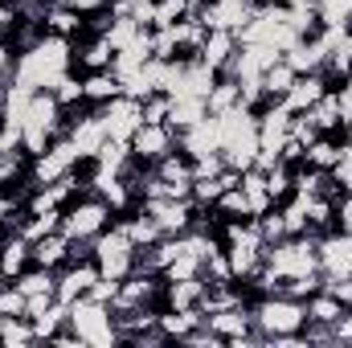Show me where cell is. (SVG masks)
<instances>
[{
	"label": "cell",
	"instance_id": "obj_1",
	"mask_svg": "<svg viewBox=\"0 0 352 348\" xmlns=\"http://www.w3.org/2000/svg\"><path fill=\"white\" fill-rule=\"evenodd\" d=\"M74 70V37H58V33H41L29 50L16 54L12 62V78L16 87L29 90H54L62 74Z\"/></svg>",
	"mask_w": 352,
	"mask_h": 348
},
{
	"label": "cell",
	"instance_id": "obj_2",
	"mask_svg": "<svg viewBox=\"0 0 352 348\" xmlns=\"http://www.w3.org/2000/svg\"><path fill=\"white\" fill-rule=\"evenodd\" d=\"M254 312V332L263 345H278V340H295L307 328V303L287 295V291H270V295H254L250 299Z\"/></svg>",
	"mask_w": 352,
	"mask_h": 348
},
{
	"label": "cell",
	"instance_id": "obj_3",
	"mask_svg": "<svg viewBox=\"0 0 352 348\" xmlns=\"http://www.w3.org/2000/svg\"><path fill=\"white\" fill-rule=\"evenodd\" d=\"M217 152L230 168L246 173L258 160V111L234 107L217 115Z\"/></svg>",
	"mask_w": 352,
	"mask_h": 348
},
{
	"label": "cell",
	"instance_id": "obj_4",
	"mask_svg": "<svg viewBox=\"0 0 352 348\" xmlns=\"http://www.w3.org/2000/svg\"><path fill=\"white\" fill-rule=\"evenodd\" d=\"M66 123H70V111L54 98V90H37L21 119V148L29 156H41L58 135H66Z\"/></svg>",
	"mask_w": 352,
	"mask_h": 348
},
{
	"label": "cell",
	"instance_id": "obj_5",
	"mask_svg": "<svg viewBox=\"0 0 352 348\" xmlns=\"http://www.w3.org/2000/svg\"><path fill=\"white\" fill-rule=\"evenodd\" d=\"M70 332L90 348H115L123 345L119 336V324H115V307L94 299V295H82L70 303Z\"/></svg>",
	"mask_w": 352,
	"mask_h": 348
},
{
	"label": "cell",
	"instance_id": "obj_6",
	"mask_svg": "<svg viewBox=\"0 0 352 348\" xmlns=\"http://www.w3.org/2000/svg\"><path fill=\"white\" fill-rule=\"evenodd\" d=\"M90 259H94V266H98L102 279L123 283V279L140 266V246L127 238V230H123L119 221H111V226L90 242Z\"/></svg>",
	"mask_w": 352,
	"mask_h": 348
},
{
	"label": "cell",
	"instance_id": "obj_7",
	"mask_svg": "<svg viewBox=\"0 0 352 348\" xmlns=\"http://www.w3.org/2000/svg\"><path fill=\"white\" fill-rule=\"evenodd\" d=\"M115 221L111 205L98 197V193H78L66 209H62V234L70 242H94L107 226Z\"/></svg>",
	"mask_w": 352,
	"mask_h": 348
},
{
	"label": "cell",
	"instance_id": "obj_8",
	"mask_svg": "<svg viewBox=\"0 0 352 348\" xmlns=\"http://www.w3.org/2000/svg\"><path fill=\"white\" fill-rule=\"evenodd\" d=\"M205 328L213 336H221L226 348H242V345H263L258 332H254V312L250 303H238V307H221V312H205Z\"/></svg>",
	"mask_w": 352,
	"mask_h": 348
},
{
	"label": "cell",
	"instance_id": "obj_9",
	"mask_svg": "<svg viewBox=\"0 0 352 348\" xmlns=\"http://www.w3.org/2000/svg\"><path fill=\"white\" fill-rule=\"evenodd\" d=\"M66 140L74 144V152H78L82 164H90V160L102 152V144H107L111 135H107V127H102V119H98V107H78V111H70Z\"/></svg>",
	"mask_w": 352,
	"mask_h": 348
},
{
	"label": "cell",
	"instance_id": "obj_10",
	"mask_svg": "<svg viewBox=\"0 0 352 348\" xmlns=\"http://www.w3.org/2000/svg\"><path fill=\"white\" fill-rule=\"evenodd\" d=\"M74 168H82V160H78L74 144H70L66 135H58L41 156H33V160H29V184H54V180L70 176Z\"/></svg>",
	"mask_w": 352,
	"mask_h": 348
},
{
	"label": "cell",
	"instance_id": "obj_11",
	"mask_svg": "<svg viewBox=\"0 0 352 348\" xmlns=\"http://www.w3.org/2000/svg\"><path fill=\"white\" fill-rule=\"evenodd\" d=\"M127 148H131V160H135V164L152 168V164H160L168 152H176V131L168 123H140V131L127 140Z\"/></svg>",
	"mask_w": 352,
	"mask_h": 348
},
{
	"label": "cell",
	"instance_id": "obj_12",
	"mask_svg": "<svg viewBox=\"0 0 352 348\" xmlns=\"http://www.w3.org/2000/svg\"><path fill=\"white\" fill-rule=\"evenodd\" d=\"M98 119H102V127H107L111 140H123L127 144L140 131V123H144V102L131 98V94H115L111 102L98 107Z\"/></svg>",
	"mask_w": 352,
	"mask_h": 348
},
{
	"label": "cell",
	"instance_id": "obj_13",
	"mask_svg": "<svg viewBox=\"0 0 352 348\" xmlns=\"http://www.w3.org/2000/svg\"><path fill=\"white\" fill-rule=\"evenodd\" d=\"M258 0H197V21L205 29H242L254 17Z\"/></svg>",
	"mask_w": 352,
	"mask_h": 348
},
{
	"label": "cell",
	"instance_id": "obj_14",
	"mask_svg": "<svg viewBox=\"0 0 352 348\" xmlns=\"http://www.w3.org/2000/svg\"><path fill=\"white\" fill-rule=\"evenodd\" d=\"M320 274L324 279H349L352 274V230H328L316 238Z\"/></svg>",
	"mask_w": 352,
	"mask_h": 348
},
{
	"label": "cell",
	"instance_id": "obj_15",
	"mask_svg": "<svg viewBox=\"0 0 352 348\" xmlns=\"http://www.w3.org/2000/svg\"><path fill=\"white\" fill-rule=\"evenodd\" d=\"M102 274H98V266L94 259H70L62 270H58V283H54V295L62 299V303H74V299H82L90 295V287L98 283Z\"/></svg>",
	"mask_w": 352,
	"mask_h": 348
},
{
	"label": "cell",
	"instance_id": "obj_16",
	"mask_svg": "<svg viewBox=\"0 0 352 348\" xmlns=\"http://www.w3.org/2000/svg\"><path fill=\"white\" fill-rule=\"evenodd\" d=\"M176 148H180L192 164L205 160V156H221V152H217V115H205L201 123L176 131Z\"/></svg>",
	"mask_w": 352,
	"mask_h": 348
},
{
	"label": "cell",
	"instance_id": "obj_17",
	"mask_svg": "<svg viewBox=\"0 0 352 348\" xmlns=\"http://www.w3.org/2000/svg\"><path fill=\"white\" fill-rule=\"evenodd\" d=\"M283 62H287L295 74H316V70H324V62H328L324 29H320V33H311V37H299V41L283 54Z\"/></svg>",
	"mask_w": 352,
	"mask_h": 348
},
{
	"label": "cell",
	"instance_id": "obj_18",
	"mask_svg": "<svg viewBox=\"0 0 352 348\" xmlns=\"http://www.w3.org/2000/svg\"><path fill=\"white\" fill-rule=\"evenodd\" d=\"M328 90H332V78H328L324 70H316V74H299V78H295V87L287 90L278 102H283L291 115H303V111H307L311 102H320Z\"/></svg>",
	"mask_w": 352,
	"mask_h": 348
},
{
	"label": "cell",
	"instance_id": "obj_19",
	"mask_svg": "<svg viewBox=\"0 0 352 348\" xmlns=\"http://www.w3.org/2000/svg\"><path fill=\"white\" fill-rule=\"evenodd\" d=\"M234 54H238V33H234V29H205V41H201V50H197V58H201L209 70L226 74V66L234 62Z\"/></svg>",
	"mask_w": 352,
	"mask_h": 348
},
{
	"label": "cell",
	"instance_id": "obj_20",
	"mask_svg": "<svg viewBox=\"0 0 352 348\" xmlns=\"http://www.w3.org/2000/svg\"><path fill=\"white\" fill-rule=\"evenodd\" d=\"M33 266V242L29 238H21L16 230L12 234H4L0 238V279H16L21 270H29Z\"/></svg>",
	"mask_w": 352,
	"mask_h": 348
},
{
	"label": "cell",
	"instance_id": "obj_21",
	"mask_svg": "<svg viewBox=\"0 0 352 348\" xmlns=\"http://www.w3.org/2000/svg\"><path fill=\"white\" fill-rule=\"evenodd\" d=\"M41 33H58V37H82L87 33V17L74 12L66 0L62 4H45V17H41Z\"/></svg>",
	"mask_w": 352,
	"mask_h": 348
},
{
	"label": "cell",
	"instance_id": "obj_22",
	"mask_svg": "<svg viewBox=\"0 0 352 348\" xmlns=\"http://www.w3.org/2000/svg\"><path fill=\"white\" fill-rule=\"evenodd\" d=\"M70 254H74V242L62 230H54V234H45V238L33 242V262L37 266H50V270H62L70 262Z\"/></svg>",
	"mask_w": 352,
	"mask_h": 348
},
{
	"label": "cell",
	"instance_id": "obj_23",
	"mask_svg": "<svg viewBox=\"0 0 352 348\" xmlns=\"http://www.w3.org/2000/svg\"><path fill=\"white\" fill-rule=\"evenodd\" d=\"M340 152H344V135H316V140L307 144V152H303V164L332 173V168L340 164Z\"/></svg>",
	"mask_w": 352,
	"mask_h": 348
},
{
	"label": "cell",
	"instance_id": "obj_24",
	"mask_svg": "<svg viewBox=\"0 0 352 348\" xmlns=\"http://www.w3.org/2000/svg\"><path fill=\"white\" fill-rule=\"evenodd\" d=\"M205 115H209V102H205V98H192V94L168 98V127H173V131H184V127L201 123Z\"/></svg>",
	"mask_w": 352,
	"mask_h": 348
},
{
	"label": "cell",
	"instance_id": "obj_25",
	"mask_svg": "<svg viewBox=\"0 0 352 348\" xmlns=\"http://www.w3.org/2000/svg\"><path fill=\"white\" fill-rule=\"evenodd\" d=\"M303 115L316 123V131H320V135H344V123H340V107H336V94H332V90H328L320 102H311Z\"/></svg>",
	"mask_w": 352,
	"mask_h": 348
},
{
	"label": "cell",
	"instance_id": "obj_26",
	"mask_svg": "<svg viewBox=\"0 0 352 348\" xmlns=\"http://www.w3.org/2000/svg\"><path fill=\"white\" fill-rule=\"evenodd\" d=\"M303 303H307V324H324V328H332V324L344 316V303H340L336 295H328L324 287H316Z\"/></svg>",
	"mask_w": 352,
	"mask_h": 348
},
{
	"label": "cell",
	"instance_id": "obj_27",
	"mask_svg": "<svg viewBox=\"0 0 352 348\" xmlns=\"http://www.w3.org/2000/svg\"><path fill=\"white\" fill-rule=\"evenodd\" d=\"M82 94H87L90 107H102L115 94H123V87H119V78L111 70H90V74H82Z\"/></svg>",
	"mask_w": 352,
	"mask_h": 348
},
{
	"label": "cell",
	"instance_id": "obj_28",
	"mask_svg": "<svg viewBox=\"0 0 352 348\" xmlns=\"http://www.w3.org/2000/svg\"><path fill=\"white\" fill-rule=\"evenodd\" d=\"M37 345V328L29 316H0V348Z\"/></svg>",
	"mask_w": 352,
	"mask_h": 348
},
{
	"label": "cell",
	"instance_id": "obj_29",
	"mask_svg": "<svg viewBox=\"0 0 352 348\" xmlns=\"http://www.w3.org/2000/svg\"><path fill=\"white\" fill-rule=\"evenodd\" d=\"M21 291H25V299L29 295H54V283H58V270H50V266H29V270H21L16 279H12Z\"/></svg>",
	"mask_w": 352,
	"mask_h": 348
},
{
	"label": "cell",
	"instance_id": "obj_30",
	"mask_svg": "<svg viewBox=\"0 0 352 348\" xmlns=\"http://www.w3.org/2000/svg\"><path fill=\"white\" fill-rule=\"evenodd\" d=\"M320 29H352V0H311Z\"/></svg>",
	"mask_w": 352,
	"mask_h": 348
},
{
	"label": "cell",
	"instance_id": "obj_31",
	"mask_svg": "<svg viewBox=\"0 0 352 348\" xmlns=\"http://www.w3.org/2000/svg\"><path fill=\"white\" fill-rule=\"evenodd\" d=\"M234 107H242V87L230 74H217V83L209 90V115H221V111H234Z\"/></svg>",
	"mask_w": 352,
	"mask_h": 348
},
{
	"label": "cell",
	"instance_id": "obj_32",
	"mask_svg": "<svg viewBox=\"0 0 352 348\" xmlns=\"http://www.w3.org/2000/svg\"><path fill=\"white\" fill-rule=\"evenodd\" d=\"M70 324V303H62V299H54L41 316H33V328H37V340H50L54 332H62Z\"/></svg>",
	"mask_w": 352,
	"mask_h": 348
},
{
	"label": "cell",
	"instance_id": "obj_33",
	"mask_svg": "<svg viewBox=\"0 0 352 348\" xmlns=\"http://www.w3.org/2000/svg\"><path fill=\"white\" fill-rule=\"evenodd\" d=\"M295 78H299V74H295V70H291V66H287L283 58H278L274 66H266V74H263V90H266V98H270V102H278V98H283L287 90L295 87Z\"/></svg>",
	"mask_w": 352,
	"mask_h": 348
},
{
	"label": "cell",
	"instance_id": "obj_34",
	"mask_svg": "<svg viewBox=\"0 0 352 348\" xmlns=\"http://www.w3.org/2000/svg\"><path fill=\"white\" fill-rule=\"evenodd\" d=\"M184 17H197V0H156V17H152V29L160 25H176Z\"/></svg>",
	"mask_w": 352,
	"mask_h": 348
},
{
	"label": "cell",
	"instance_id": "obj_35",
	"mask_svg": "<svg viewBox=\"0 0 352 348\" xmlns=\"http://www.w3.org/2000/svg\"><path fill=\"white\" fill-rule=\"evenodd\" d=\"M332 94H336V107H340V123L352 127V74H344V78L332 87Z\"/></svg>",
	"mask_w": 352,
	"mask_h": 348
},
{
	"label": "cell",
	"instance_id": "obj_36",
	"mask_svg": "<svg viewBox=\"0 0 352 348\" xmlns=\"http://www.w3.org/2000/svg\"><path fill=\"white\" fill-rule=\"evenodd\" d=\"M144 123H168V94H148L144 98Z\"/></svg>",
	"mask_w": 352,
	"mask_h": 348
},
{
	"label": "cell",
	"instance_id": "obj_37",
	"mask_svg": "<svg viewBox=\"0 0 352 348\" xmlns=\"http://www.w3.org/2000/svg\"><path fill=\"white\" fill-rule=\"evenodd\" d=\"M332 176H336L340 193H349V188H352V140H349V135H344V152H340V164L332 168Z\"/></svg>",
	"mask_w": 352,
	"mask_h": 348
},
{
	"label": "cell",
	"instance_id": "obj_38",
	"mask_svg": "<svg viewBox=\"0 0 352 348\" xmlns=\"http://www.w3.org/2000/svg\"><path fill=\"white\" fill-rule=\"evenodd\" d=\"M12 62H16V50H12V41L0 37V94L8 87V78H12Z\"/></svg>",
	"mask_w": 352,
	"mask_h": 348
},
{
	"label": "cell",
	"instance_id": "obj_39",
	"mask_svg": "<svg viewBox=\"0 0 352 348\" xmlns=\"http://www.w3.org/2000/svg\"><path fill=\"white\" fill-rule=\"evenodd\" d=\"M332 340L336 345H352V307H344V316L332 324Z\"/></svg>",
	"mask_w": 352,
	"mask_h": 348
},
{
	"label": "cell",
	"instance_id": "obj_40",
	"mask_svg": "<svg viewBox=\"0 0 352 348\" xmlns=\"http://www.w3.org/2000/svg\"><path fill=\"white\" fill-rule=\"evenodd\" d=\"M21 17H16V4L12 0H0V37L8 41V33H12V25H16Z\"/></svg>",
	"mask_w": 352,
	"mask_h": 348
},
{
	"label": "cell",
	"instance_id": "obj_41",
	"mask_svg": "<svg viewBox=\"0 0 352 348\" xmlns=\"http://www.w3.org/2000/svg\"><path fill=\"white\" fill-rule=\"evenodd\" d=\"M74 12H82V17H94V12H111V0H66Z\"/></svg>",
	"mask_w": 352,
	"mask_h": 348
},
{
	"label": "cell",
	"instance_id": "obj_42",
	"mask_svg": "<svg viewBox=\"0 0 352 348\" xmlns=\"http://www.w3.org/2000/svg\"><path fill=\"white\" fill-rule=\"evenodd\" d=\"M41 4H62V0H41Z\"/></svg>",
	"mask_w": 352,
	"mask_h": 348
}]
</instances>
